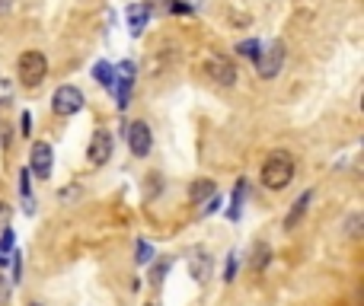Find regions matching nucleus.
<instances>
[{
    "label": "nucleus",
    "mask_w": 364,
    "mask_h": 306,
    "mask_svg": "<svg viewBox=\"0 0 364 306\" xmlns=\"http://www.w3.org/2000/svg\"><path fill=\"white\" fill-rule=\"evenodd\" d=\"M51 163H55L51 144L36 140V144H32V153H29V173H36L38 179H51Z\"/></svg>",
    "instance_id": "nucleus-8"
},
{
    "label": "nucleus",
    "mask_w": 364,
    "mask_h": 306,
    "mask_svg": "<svg viewBox=\"0 0 364 306\" xmlns=\"http://www.w3.org/2000/svg\"><path fill=\"white\" fill-rule=\"evenodd\" d=\"M150 259H154V246L147 240H138L134 242V262L138 265H150Z\"/></svg>",
    "instance_id": "nucleus-16"
},
{
    "label": "nucleus",
    "mask_w": 364,
    "mask_h": 306,
    "mask_svg": "<svg viewBox=\"0 0 364 306\" xmlns=\"http://www.w3.org/2000/svg\"><path fill=\"white\" fill-rule=\"evenodd\" d=\"M144 306H157V303H144Z\"/></svg>",
    "instance_id": "nucleus-33"
},
{
    "label": "nucleus",
    "mask_w": 364,
    "mask_h": 306,
    "mask_svg": "<svg viewBox=\"0 0 364 306\" xmlns=\"http://www.w3.org/2000/svg\"><path fill=\"white\" fill-rule=\"evenodd\" d=\"M134 77H138V67H134V61H121V64H115V105L119 109H128L131 102V90H134Z\"/></svg>",
    "instance_id": "nucleus-5"
},
{
    "label": "nucleus",
    "mask_w": 364,
    "mask_h": 306,
    "mask_svg": "<svg viewBox=\"0 0 364 306\" xmlns=\"http://www.w3.org/2000/svg\"><path fill=\"white\" fill-rule=\"evenodd\" d=\"M205 74H208V80L211 84H217V86H234L236 84V67L227 61V58H208L205 61Z\"/></svg>",
    "instance_id": "nucleus-9"
},
{
    "label": "nucleus",
    "mask_w": 364,
    "mask_h": 306,
    "mask_svg": "<svg viewBox=\"0 0 364 306\" xmlns=\"http://www.w3.org/2000/svg\"><path fill=\"white\" fill-rule=\"evenodd\" d=\"M252 61H256V74L262 80H275L281 74V64H284V45L281 42H269L265 48H259V55Z\"/></svg>",
    "instance_id": "nucleus-3"
},
{
    "label": "nucleus",
    "mask_w": 364,
    "mask_h": 306,
    "mask_svg": "<svg viewBox=\"0 0 364 306\" xmlns=\"http://www.w3.org/2000/svg\"><path fill=\"white\" fill-rule=\"evenodd\" d=\"M10 290H13V284H10V281L0 275V306L10 303Z\"/></svg>",
    "instance_id": "nucleus-27"
},
{
    "label": "nucleus",
    "mask_w": 364,
    "mask_h": 306,
    "mask_svg": "<svg viewBox=\"0 0 364 306\" xmlns=\"http://www.w3.org/2000/svg\"><path fill=\"white\" fill-rule=\"evenodd\" d=\"M115 150V140L109 131H96L93 138H90V147H86V163L90 166H106L109 157H112Z\"/></svg>",
    "instance_id": "nucleus-6"
},
{
    "label": "nucleus",
    "mask_w": 364,
    "mask_h": 306,
    "mask_svg": "<svg viewBox=\"0 0 364 306\" xmlns=\"http://www.w3.org/2000/svg\"><path fill=\"white\" fill-rule=\"evenodd\" d=\"M13 246H16V236H13V230L7 227V233H0V255H10Z\"/></svg>",
    "instance_id": "nucleus-22"
},
{
    "label": "nucleus",
    "mask_w": 364,
    "mask_h": 306,
    "mask_svg": "<svg viewBox=\"0 0 364 306\" xmlns=\"http://www.w3.org/2000/svg\"><path fill=\"white\" fill-rule=\"evenodd\" d=\"M84 93L77 90V86L64 84L58 86L55 93H51V112H55L58 118H71V115H77V112L84 109Z\"/></svg>",
    "instance_id": "nucleus-4"
},
{
    "label": "nucleus",
    "mask_w": 364,
    "mask_h": 306,
    "mask_svg": "<svg viewBox=\"0 0 364 306\" xmlns=\"http://www.w3.org/2000/svg\"><path fill=\"white\" fill-rule=\"evenodd\" d=\"M10 96H13V84L0 77V102H10Z\"/></svg>",
    "instance_id": "nucleus-28"
},
{
    "label": "nucleus",
    "mask_w": 364,
    "mask_h": 306,
    "mask_svg": "<svg viewBox=\"0 0 364 306\" xmlns=\"http://www.w3.org/2000/svg\"><path fill=\"white\" fill-rule=\"evenodd\" d=\"M310 201H313V188H307V192H304V195H300L298 201L291 204V211L284 214V230H294V227H298V223H300V217L307 214Z\"/></svg>",
    "instance_id": "nucleus-12"
},
{
    "label": "nucleus",
    "mask_w": 364,
    "mask_h": 306,
    "mask_svg": "<svg viewBox=\"0 0 364 306\" xmlns=\"http://www.w3.org/2000/svg\"><path fill=\"white\" fill-rule=\"evenodd\" d=\"M269 259H271V249L262 242V246H256V255H252V268L259 271V268H265L269 265Z\"/></svg>",
    "instance_id": "nucleus-20"
},
{
    "label": "nucleus",
    "mask_w": 364,
    "mask_h": 306,
    "mask_svg": "<svg viewBox=\"0 0 364 306\" xmlns=\"http://www.w3.org/2000/svg\"><path fill=\"white\" fill-rule=\"evenodd\" d=\"M150 147H154V138H150V125L147 121H131L128 125V150L134 157H150Z\"/></svg>",
    "instance_id": "nucleus-7"
},
{
    "label": "nucleus",
    "mask_w": 364,
    "mask_h": 306,
    "mask_svg": "<svg viewBox=\"0 0 364 306\" xmlns=\"http://www.w3.org/2000/svg\"><path fill=\"white\" fill-rule=\"evenodd\" d=\"M10 265H13V271H10V284H19V278H23V252H10Z\"/></svg>",
    "instance_id": "nucleus-19"
},
{
    "label": "nucleus",
    "mask_w": 364,
    "mask_h": 306,
    "mask_svg": "<svg viewBox=\"0 0 364 306\" xmlns=\"http://www.w3.org/2000/svg\"><path fill=\"white\" fill-rule=\"evenodd\" d=\"M259 179H262V186L269 188V192H281V188H288L291 182H294V160H291V153L275 150V153L262 163Z\"/></svg>",
    "instance_id": "nucleus-1"
},
{
    "label": "nucleus",
    "mask_w": 364,
    "mask_h": 306,
    "mask_svg": "<svg viewBox=\"0 0 364 306\" xmlns=\"http://www.w3.org/2000/svg\"><path fill=\"white\" fill-rule=\"evenodd\" d=\"M189 275L198 284H205L211 278V255L205 249H192V255H189Z\"/></svg>",
    "instance_id": "nucleus-10"
},
{
    "label": "nucleus",
    "mask_w": 364,
    "mask_h": 306,
    "mask_svg": "<svg viewBox=\"0 0 364 306\" xmlns=\"http://www.w3.org/2000/svg\"><path fill=\"white\" fill-rule=\"evenodd\" d=\"M16 77L19 84L26 86V90H36V86L45 84L48 77V61L42 51H36V48H29V51H23L16 61Z\"/></svg>",
    "instance_id": "nucleus-2"
},
{
    "label": "nucleus",
    "mask_w": 364,
    "mask_h": 306,
    "mask_svg": "<svg viewBox=\"0 0 364 306\" xmlns=\"http://www.w3.org/2000/svg\"><path fill=\"white\" fill-rule=\"evenodd\" d=\"M19 192H23V198H29V169L19 173Z\"/></svg>",
    "instance_id": "nucleus-29"
},
{
    "label": "nucleus",
    "mask_w": 364,
    "mask_h": 306,
    "mask_svg": "<svg viewBox=\"0 0 364 306\" xmlns=\"http://www.w3.org/2000/svg\"><path fill=\"white\" fill-rule=\"evenodd\" d=\"M217 192L215 186V179H195L192 182V188H189V198H192V204H205L208 198Z\"/></svg>",
    "instance_id": "nucleus-13"
},
{
    "label": "nucleus",
    "mask_w": 364,
    "mask_h": 306,
    "mask_svg": "<svg viewBox=\"0 0 364 306\" xmlns=\"http://www.w3.org/2000/svg\"><path fill=\"white\" fill-rule=\"evenodd\" d=\"M125 19H128V32L134 38L144 32V26H147V19H150V7L147 3H131L128 10H125Z\"/></svg>",
    "instance_id": "nucleus-11"
},
{
    "label": "nucleus",
    "mask_w": 364,
    "mask_h": 306,
    "mask_svg": "<svg viewBox=\"0 0 364 306\" xmlns=\"http://www.w3.org/2000/svg\"><path fill=\"white\" fill-rule=\"evenodd\" d=\"M10 7H13V0H0V16H7Z\"/></svg>",
    "instance_id": "nucleus-30"
},
{
    "label": "nucleus",
    "mask_w": 364,
    "mask_h": 306,
    "mask_svg": "<svg viewBox=\"0 0 364 306\" xmlns=\"http://www.w3.org/2000/svg\"><path fill=\"white\" fill-rule=\"evenodd\" d=\"M259 48H262L259 38H246V42H240V45H236V55H240V58H250V61H252V58L259 55Z\"/></svg>",
    "instance_id": "nucleus-17"
},
{
    "label": "nucleus",
    "mask_w": 364,
    "mask_h": 306,
    "mask_svg": "<svg viewBox=\"0 0 364 306\" xmlns=\"http://www.w3.org/2000/svg\"><path fill=\"white\" fill-rule=\"evenodd\" d=\"M19 131H23V134H32V112H23V115H19Z\"/></svg>",
    "instance_id": "nucleus-25"
},
{
    "label": "nucleus",
    "mask_w": 364,
    "mask_h": 306,
    "mask_svg": "<svg viewBox=\"0 0 364 306\" xmlns=\"http://www.w3.org/2000/svg\"><path fill=\"white\" fill-rule=\"evenodd\" d=\"M202 211H205V214H217V211H221V198H217V192L208 198L205 204H202Z\"/></svg>",
    "instance_id": "nucleus-26"
},
{
    "label": "nucleus",
    "mask_w": 364,
    "mask_h": 306,
    "mask_svg": "<svg viewBox=\"0 0 364 306\" xmlns=\"http://www.w3.org/2000/svg\"><path fill=\"white\" fill-rule=\"evenodd\" d=\"M93 80L103 90H109L112 93V86H115V64H109V61H96L93 64Z\"/></svg>",
    "instance_id": "nucleus-14"
},
{
    "label": "nucleus",
    "mask_w": 364,
    "mask_h": 306,
    "mask_svg": "<svg viewBox=\"0 0 364 306\" xmlns=\"http://www.w3.org/2000/svg\"><path fill=\"white\" fill-rule=\"evenodd\" d=\"M243 195H246V182H236V188H234V198H230V207H227V220H240L243 217Z\"/></svg>",
    "instance_id": "nucleus-15"
},
{
    "label": "nucleus",
    "mask_w": 364,
    "mask_h": 306,
    "mask_svg": "<svg viewBox=\"0 0 364 306\" xmlns=\"http://www.w3.org/2000/svg\"><path fill=\"white\" fill-rule=\"evenodd\" d=\"M234 278H236V252H230V255H227V265H224V281L230 284Z\"/></svg>",
    "instance_id": "nucleus-23"
},
{
    "label": "nucleus",
    "mask_w": 364,
    "mask_h": 306,
    "mask_svg": "<svg viewBox=\"0 0 364 306\" xmlns=\"http://www.w3.org/2000/svg\"><path fill=\"white\" fill-rule=\"evenodd\" d=\"M361 227H364V214H352L348 223H345V233L352 236V240H358V236H361Z\"/></svg>",
    "instance_id": "nucleus-21"
},
{
    "label": "nucleus",
    "mask_w": 364,
    "mask_h": 306,
    "mask_svg": "<svg viewBox=\"0 0 364 306\" xmlns=\"http://www.w3.org/2000/svg\"><path fill=\"white\" fill-rule=\"evenodd\" d=\"M169 268H173V259L167 255V259H160L157 265L150 268V281H154V284H160V281H163V278L169 275Z\"/></svg>",
    "instance_id": "nucleus-18"
},
{
    "label": "nucleus",
    "mask_w": 364,
    "mask_h": 306,
    "mask_svg": "<svg viewBox=\"0 0 364 306\" xmlns=\"http://www.w3.org/2000/svg\"><path fill=\"white\" fill-rule=\"evenodd\" d=\"M182 3H192V0H182Z\"/></svg>",
    "instance_id": "nucleus-34"
},
{
    "label": "nucleus",
    "mask_w": 364,
    "mask_h": 306,
    "mask_svg": "<svg viewBox=\"0 0 364 306\" xmlns=\"http://www.w3.org/2000/svg\"><path fill=\"white\" fill-rule=\"evenodd\" d=\"M29 306H42V303H29Z\"/></svg>",
    "instance_id": "nucleus-32"
},
{
    "label": "nucleus",
    "mask_w": 364,
    "mask_h": 306,
    "mask_svg": "<svg viewBox=\"0 0 364 306\" xmlns=\"http://www.w3.org/2000/svg\"><path fill=\"white\" fill-rule=\"evenodd\" d=\"M0 268H7V255H0Z\"/></svg>",
    "instance_id": "nucleus-31"
},
{
    "label": "nucleus",
    "mask_w": 364,
    "mask_h": 306,
    "mask_svg": "<svg viewBox=\"0 0 364 306\" xmlns=\"http://www.w3.org/2000/svg\"><path fill=\"white\" fill-rule=\"evenodd\" d=\"M10 217H13V207H10L7 201H0V230L10 227Z\"/></svg>",
    "instance_id": "nucleus-24"
}]
</instances>
